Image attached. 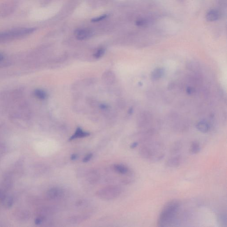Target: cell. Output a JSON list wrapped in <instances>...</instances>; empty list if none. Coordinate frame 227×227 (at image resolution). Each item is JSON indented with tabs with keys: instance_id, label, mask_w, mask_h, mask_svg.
<instances>
[{
	"instance_id": "cell-24",
	"label": "cell",
	"mask_w": 227,
	"mask_h": 227,
	"mask_svg": "<svg viewBox=\"0 0 227 227\" xmlns=\"http://www.w3.org/2000/svg\"><path fill=\"white\" fill-rule=\"evenodd\" d=\"M78 158L77 155V154H73L71 155V159L73 161L77 160Z\"/></svg>"
},
{
	"instance_id": "cell-5",
	"label": "cell",
	"mask_w": 227,
	"mask_h": 227,
	"mask_svg": "<svg viewBox=\"0 0 227 227\" xmlns=\"http://www.w3.org/2000/svg\"><path fill=\"white\" fill-rule=\"evenodd\" d=\"M76 38L79 40H84L88 38L92 35V32L88 28L78 29L75 32Z\"/></svg>"
},
{
	"instance_id": "cell-21",
	"label": "cell",
	"mask_w": 227,
	"mask_h": 227,
	"mask_svg": "<svg viewBox=\"0 0 227 227\" xmlns=\"http://www.w3.org/2000/svg\"><path fill=\"white\" fill-rule=\"evenodd\" d=\"M93 157V154L92 153H90L86 155V156L83 158L82 159V162H84V163H86L88 162Z\"/></svg>"
},
{
	"instance_id": "cell-19",
	"label": "cell",
	"mask_w": 227,
	"mask_h": 227,
	"mask_svg": "<svg viewBox=\"0 0 227 227\" xmlns=\"http://www.w3.org/2000/svg\"><path fill=\"white\" fill-rule=\"evenodd\" d=\"M105 53V50L104 48H100L94 54V57L96 58H100L104 55Z\"/></svg>"
},
{
	"instance_id": "cell-11",
	"label": "cell",
	"mask_w": 227,
	"mask_h": 227,
	"mask_svg": "<svg viewBox=\"0 0 227 227\" xmlns=\"http://www.w3.org/2000/svg\"><path fill=\"white\" fill-rule=\"evenodd\" d=\"M197 129L202 133H207L209 131V126L208 123L204 121L199 122L197 125Z\"/></svg>"
},
{
	"instance_id": "cell-4",
	"label": "cell",
	"mask_w": 227,
	"mask_h": 227,
	"mask_svg": "<svg viewBox=\"0 0 227 227\" xmlns=\"http://www.w3.org/2000/svg\"><path fill=\"white\" fill-rule=\"evenodd\" d=\"M63 190L59 187H54L48 191L47 196L48 199L51 200H58L60 199L63 196Z\"/></svg>"
},
{
	"instance_id": "cell-10",
	"label": "cell",
	"mask_w": 227,
	"mask_h": 227,
	"mask_svg": "<svg viewBox=\"0 0 227 227\" xmlns=\"http://www.w3.org/2000/svg\"><path fill=\"white\" fill-rule=\"evenodd\" d=\"M100 176L97 171L92 170L88 174V180L92 184L96 183L99 181Z\"/></svg>"
},
{
	"instance_id": "cell-17",
	"label": "cell",
	"mask_w": 227,
	"mask_h": 227,
	"mask_svg": "<svg viewBox=\"0 0 227 227\" xmlns=\"http://www.w3.org/2000/svg\"><path fill=\"white\" fill-rule=\"evenodd\" d=\"M3 203L6 208H10L13 204V199L11 197H5L3 198Z\"/></svg>"
},
{
	"instance_id": "cell-6",
	"label": "cell",
	"mask_w": 227,
	"mask_h": 227,
	"mask_svg": "<svg viewBox=\"0 0 227 227\" xmlns=\"http://www.w3.org/2000/svg\"><path fill=\"white\" fill-rule=\"evenodd\" d=\"M181 162V157L180 155L174 154L169 158L166 162V166L169 167L174 168L179 166Z\"/></svg>"
},
{
	"instance_id": "cell-12",
	"label": "cell",
	"mask_w": 227,
	"mask_h": 227,
	"mask_svg": "<svg viewBox=\"0 0 227 227\" xmlns=\"http://www.w3.org/2000/svg\"><path fill=\"white\" fill-rule=\"evenodd\" d=\"M201 146L199 143L196 141L193 142L190 146V153L193 154H197L199 153L201 150Z\"/></svg>"
},
{
	"instance_id": "cell-23",
	"label": "cell",
	"mask_w": 227,
	"mask_h": 227,
	"mask_svg": "<svg viewBox=\"0 0 227 227\" xmlns=\"http://www.w3.org/2000/svg\"><path fill=\"white\" fill-rule=\"evenodd\" d=\"M138 145H139V143L138 142H135L131 145V148L135 149L138 146Z\"/></svg>"
},
{
	"instance_id": "cell-3",
	"label": "cell",
	"mask_w": 227,
	"mask_h": 227,
	"mask_svg": "<svg viewBox=\"0 0 227 227\" xmlns=\"http://www.w3.org/2000/svg\"><path fill=\"white\" fill-rule=\"evenodd\" d=\"M122 189L117 186H109L101 189L97 192L98 197L104 201H110L119 197Z\"/></svg>"
},
{
	"instance_id": "cell-15",
	"label": "cell",
	"mask_w": 227,
	"mask_h": 227,
	"mask_svg": "<svg viewBox=\"0 0 227 227\" xmlns=\"http://www.w3.org/2000/svg\"><path fill=\"white\" fill-rule=\"evenodd\" d=\"M34 94L40 100H44L46 98V93L44 91L42 90H35Z\"/></svg>"
},
{
	"instance_id": "cell-7",
	"label": "cell",
	"mask_w": 227,
	"mask_h": 227,
	"mask_svg": "<svg viewBox=\"0 0 227 227\" xmlns=\"http://www.w3.org/2000/svg\"><path fill=\"white\" fill-rule=\"evenodd\" d=\"M89 133L83 131L81 128H77L74 134L69 139L70 141H72L75 139L85 138L90 135Z\"/></svg>"
},
{
	"instance_id": "cell-8",
	"label": "cell",
	"mask_w": 227,
	"mask_h": 227,
	"mask_svg": "<svg viewBox=\"0 0 227 227\" xmlns=\"http://www.w3.org/2000/svg\"><path fill=\"white\" fill-rule=\"evenodd\" d=\"M220 16V14L218 11L215 9H212L210 10L207 13L206 16V19L208 21L210 22L216 21L219 19Z\"/></svg>"
},
{
	"instance_id": "cell-20",
	"label": "cell",
	"mask_w": 227,
	"mask_h": 227,
	"mask_svg": "<svg viewBox=\"0 0 227 227\" xmlns=\"http://www.w3.org/2000/svg\"><path fill=\"white\" fill-rule=\"evenodd\" d=\"M107 17V15L104 14V15H102V16H101L93 18L92 19V20H91V21H92V22H99V21H101V20H102L104 19H105Z\"/></svg>"
},
{
	"instance_id": "cell-9",
	"label": "cell",
	"mask_w": 227,
	"mask_h": 227,
	"mask_svg": "<svg viewBox=\"0 0 227 227\" xmlns=\"http://www.w3.org/2000/svg\"><path fill=\"white\" fill-rule=\"evenodd\" d=\"M113 169L116 172L121 174H126L129 171V169L127 166L122 164H115L114 165Z\"/></svg>"
},
{
	"instance_id": "cell-22",
	"label": "cell",
	"mask_w": 227,
	"mask_h": 227,
	"mask_svg": "<svg viewBox=\"0 0 227 227\" xmlns=\"http://www.w3.org/2000/svg\"><path fill=\"white\" fill-rule=\"evenodd\" d=\"M42 219H41V218H37L35 220V223L36 225H39V224H40L42 222Z\"/></svg>"
},
{
	"instance_id": "cell-25",
	"label": "cell",
	"mask_w": 227,
	"mask_h": 227,
	"mask_svg": "<svg viewBox=\"0 0 227 227\" xmlns=\"http://www.w3.org/2000/svg\"><path fill=\"white\" fill-rule=\"evenodd\" d=\"M4 59V56L3 55L0 53V62L1 61Z\"/></svg>"
},
{
	"instance_id": "cell-18",
	"label": "cell",
	"mask_w": 227,
	"mask_h": 227,
	"mask_svg": "<svg viewBox=\"0 0 227 227\" xmlns=\"http://www.w3.org/2000/svg\"><path fill=\"white\" fill-rule=\"evenodd\" d=\"M148 24V20L145 19H140L136 21V24L137 26L145 27Z\"/></svg>"
},
{
	"instance_id": "cell-26",
	"label": "cell",
	"mask_w": 227,
	"mask_h": 227,
	"mask_svg": "<svg viewBox=\"0 0 227 227\" xmlns=\"http://www.w3.org/2000/svg\"><path fill=\"white\" fill-rule=\"evenodd\" d=\"M0 195H1V193H0Z\"/></svg>"
},
{
	"instance_id": "cell-2",
	"label": "cell",
	"mask_w": 227,
	"mask_h": 227,
	"mask_svg": "<svg viewBox=\"0 0 227 227\" xmlns=\"http://www.w3.org/2000/svg\"><path fill=\"white\" fill-rule=\"evenodd\" d=\"M180 206V202L177 200H172L167 202L159 216L158 226L161 227L172 226L176 220Z\"/></svg>"
},
{
	"instance_id": "cell-16",
	"label": "cell",
	"mask_w": 227,
	"mask_h": 227,
	"mask_svg": "<svg viewBox=\"0 0 227 227\" xmlns=\"http://www.w3.org/2000/svg\"><path fill=\"white\" fill-rule=\"evenodd\" d=\"M163 70L162 69H158L154 71L152 73V77L153 79H157L160 78L163 75Z\"/></svg>"
},
{
	"instance_id": "cell-13",
	"label": "cell",
	"mask_w": 227,
	"mask_h": 227,
	"mask_svg": "<svg viewBox=\"0 0 227 227\" xmlns=\"http://www.w3.org/2000/svg\"><path fill=\"white\" fill-rule=\"evenodd\" d=\"M87 216H74L70 217L69 219V221L71 223H78L81 222L82 220L88 219Z\"/></svg>"
},
{
	"instance_id": "cell-14",
	"label": "cell",
	"mask_w": 227,
	"mask_h": 227,
	"mask_svg": "<svg viewBox=\"0 0 227 227\" xmlns=\"http://www.w3.org/2000/svg\"><path fill=\"white\" fill-rule=\"evenodd\" d=\"M218 221L220 226L227 227V215L226 213H222L218 216Z\"/></svg>"
},
{
	"instance_id": "cell-1",
	"label": "cell",
	"mask_w": 227,
	"mask_h": 227,
	"mask_svg": "<svg viewBox=\"0 0 227 227\" xmlns=\"http://www.w3.org/2000/svg\"><path fill=\"white\" fill-rule=\"evenodd\" d=\"M139 154L143 158L152 162H157L165 155L163 145L158 142L146 140L140 148Z\"/></svg>"
}]
</instances>
